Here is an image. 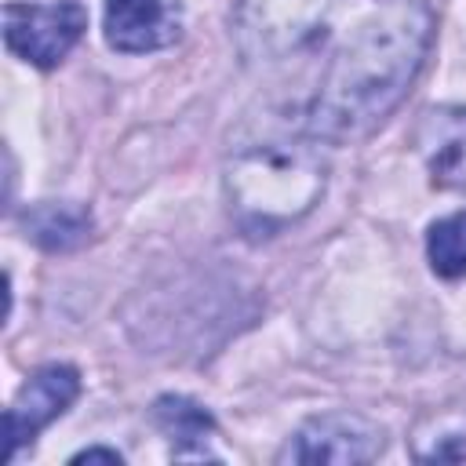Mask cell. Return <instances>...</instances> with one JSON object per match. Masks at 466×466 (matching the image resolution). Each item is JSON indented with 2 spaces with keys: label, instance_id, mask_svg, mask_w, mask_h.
<instances>
[{
  "label": "cell",
  "instance_id": "1",
  "mask_svg": "<svg viewBox=\"0 0 466 466\" xmlns=\"http://www.w3.org/2000/svg\"><path fill=\"white\" fill-rule=\"evenodd\" d=\"M430 36L433 15L422 0H379L335 51L313 102V131L353 138L390 116L422 69Z\"/></svg>",
  "mask_w": 466,
  "mask_h": 466
},
{
  "label": "cell",
  "instance_id": "2",
  "mask_svg": "<svg viewBox=\"0 0 466 466\" xmlns=\"http://www.w3.org/2000/svg\"><path fill=\"white\" fill-rule=\"evenodd\" d=\"M324 189V167L309 149L258 146L229 171V193L248 226H277L302 215Z\"/></svg>",
  "mask_w": 466,
  "mask_h": 466
},
{
  "label": "cell",
  "instance_id": "3",
  "mask_svg": "<svg viewBox=\"0 0 466 466\" xmlns=\"http://www.w3.org/2000/svg\"><path fill=\"white\" fill-rule=\"evenodd\" d=\"M87 29V11L76 0H58V4H7L4 7V40L7 47L40 66L51 69L58 66L69 47L84 36Z\"/></svg>",
  "mask_w": 466,
  "mask_h": 466
},
{
  "label": "cell",
  "instance_id": "4",
  "mask_svg": "<svg viewBox=\"0 0 466 466\" xmlns=\"http://www.w3.org/2000/svg\"><path fill=\"white\" fill-rule=\"evenodd\" d=\"M335 0H240V44L255 58H280L302 47Z\"/></svg>",
  "mask_w": 466,
  "mask_h": 466
},
{
  "label": "cell",
  "instance_id": "5",
  "mask_svg": "<svg viewBox=\"0 0 466 466\" xmlns=\"http://www.w3.org/2000/svg\"><path fill=\"white\" fill-rule=\"evenodd\" d=\"M76 393H80V375L69 364H47L33 371L4 415V459H11L51 419H58L76 400Z\"/></svg>",
  "mask_w": 466,
  "mask_h": 466
},
{
  "label": "cell",
  "instance_id": "6",
  "mask_svg": "<svg viewBox=\"0 0 466 466\" xmlns=\"http://www.w3.org/2000/svg\"><path fill=\"white\" fill-rule=\"evenodd\" d=\"M382 451V433L360 415H317L280 451V462H368Z\"/></svg>",
  "mask_w": 466,
  "mask_h": 466
},
{
  "label": "cell",
  "instance_id": "7",
  "mask_svg": "<svg viewBox=\"0 0 466 466\" xmlns=\"http://www.w3.org/2000/svg\"><path fill=\"white\" fill-rule=\"evenodd\" d=\"M182 4L178 0H106V40L116 51L142 55L178 40Z\"/></svg>",
  "mask_w": 466,
  "mask_h": 466
},
{
  "label": "cell",
  "instance_id": "8",
  "mask_svg": "<svg viewBox=\"0 0 466 466\" xmlns=\"http://www.w3.org/2000/svg\"><path fill=\"white\" fill-rule=\"evenodd\" d=\"M419 146L437 186L466 189V109H430L419 127Z\"/></svg>",
  "mask_w": 466,
  "mask_h": 466
},
{
  "label": "cell",
  "instance_id": "9",
  "mask_svg": "<svg viewBox=\"0 0 466 466\" xmlns=\"http://www.w3.org/2000/svg\"><path fill=\"white\" fill-rule=\"evenodd\" d=\"M25 229L29 237L47 248V251H69L76 244L87 240V229H91V215L80 211V208H69V204H40L25 215Z\"/></svg>",
  "mask_w": 466,
  "mask_h": 466
},
{
  "label": "cell",
  "instance_id": "10",
  "mask_svg": "<svg viewBox=\"0 0 466 466\" xmlns=\"http://www.w3.org/2000/svg\"><path fill=\"white\" fill-rule=\"evenodd\" d=\"M153 415H157L160 430L175 444H197L200 448L204 437L211 433V415L200 404L186 400V397H160L157 408H153Z\"/></svg>",
  "mask_w": 466,
  "mask_h": 466
},
{
  "label": "cell",
  "instance_id": "11",
  "mask_svg": "<svg viewBox=\"0 0 466 466\" xmlns=\"http://www.w3.org/2000/svg\"><path fill=\"white\" fill-rule=\"evenodd\" d=\"M430 262L441 277H462L466 273V211H455L430 229Z\"/></svg>",
  "mask_w": 466,
  "mask_h": 466
},
{
  "label": "cell",
  "instance_id": "12",
  "mask_svg": "<svg viewBox=\"0 0 466 466\" xmlns=\"http://www.w3.org/2000/svg\"><path fill=\"white\" fill-rule=\"evenodd\" d=\"M73 462H113V466H120V455L109 451V448H87V451L73 455Z\"/></svg>",
  "mask_w": 466,
  "mask_h": 466
}]
</instances>
